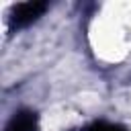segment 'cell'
<instances>
[{"instance_id":"obj_1","label":"cell","mask_w":131,"mask_h":131,"mask_svg":"<svg viewBox=\"0 0 131 131\" xmlns=\"http://www.w3.org/2000/svg\"><path fill=\"white\" fill-rule=\"evenodd\" d=\"M45 10H47L45 2H20L10 12V27L12 29H25V27L33 25Z\"/></svg>"},{"instance_id":"obj_2","label":"cell","mask_w":131,"mask_h":131,"mask_svg":"<svg viewBox=\"0 0 131 131\" xmlns=\"http://www.w3.org/2000/svg\"><path fill=\"white\" fill-rule=\"evenodd\" d=\"M37 129V115L31 111H18L8 121L6 131H35Z\"/></svg>"},{"instance_id":"obj_3","label":"cell","mask_w":131,"mask_h":131,"mask_svg":"<svg viewBox=\"0 0 131 131\" xmlns=\"http://www.w3.org/2000/svg\"><path fill=\"white\" fill-rule=\"evenodd\" d=\"M90 131H125L121 125H111V123H96L94 127H90Z\"/></svg>"}]
</instances>
